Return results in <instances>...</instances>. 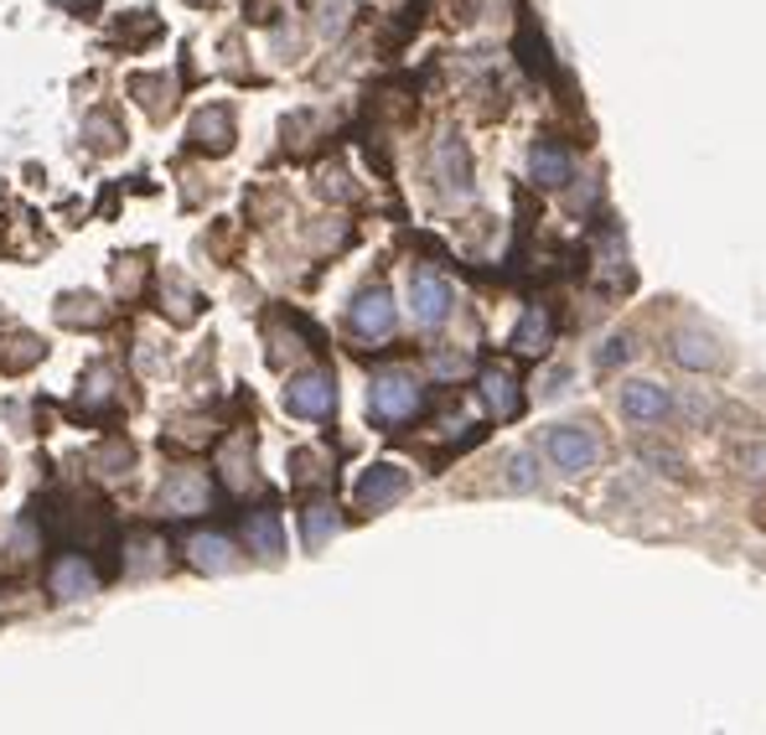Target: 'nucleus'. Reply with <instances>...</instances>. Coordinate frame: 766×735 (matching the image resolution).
Listing matches in <instances>:
<instances>
[{
	"label": "nucleus",
	"instance_id": "obj_13",
	"mask_svg": "<svg viewBox=\"0 0 766 735\" xmlns=\"http://www.w3.org/2000/svg\"><path fill=\"white\" fill-rule=\"evenodd\" d=\"M52 590H58V596H89L93 590V570L89 565H83V559H62L58 570H52Z\"/></svg>",
	"mask_w": 766,
	"mask_h": 735
},
{
	"label": "nucleus",
	"instance_id": "obj_6",
	"mask_svg": "<svg viewBox=\"0 0 766 735\" xmlns=\"http://www.w3.org/2000/svg\"><path fill=\"white\" fill-rule=\"evenodd\" d=\"M621 415L631 425H653V420H668L674 415V399L663 384H627L621 389Z\"/></svg>",
	"mask_w": 766,
	"mask_h": 735
},
{
	"label": "nucleus",
	"instance_id": "obj_24",
	"mask_svg": "<svg viewBox=\"0 0 766 735\" xmlns=\"http://www.w3.org/2000/svg\"><path fill=\"white\" fill-rule=\"evenodd\" d=\"M342 11H347V0H327V16H321V31H337V27H342Z\"/></svg>",
	"mask_w": 766,
	"mask_h": 735
},
{
	"label": "nucleus",
	"instance_id": "obj_2",
	"mask_svg": "<svg viewBox=\"0 0 766 735\" xmlns=\"http://www.w3.org/2000/svg\"><path fill=\"white\" fill-rule=\"evenodd\" d=\"M368 405H374V420L384 425H405L415 409H420V389L409 374H378L374 389H368Z\"/></svg>",
	"mask_w": 766,
	"mask_h": 735
},
{
	"label": "nucleus",
	"instance_id": "obj_16",
	"mask_svg": "<svg viewBox=\"0 0 766 735\" xmlns=\"http://www.w3.org/2000/svg\"><path fill=\"white\" fill-rule=\"evenodd\" d=\"M58 321H68V327H78V321H83V327H99V321H105V306L93 296H62Z\"/></svg>",
	"mask_w": 766,
	"mask_h": 735
},
{
	"label": "nucleus",
	"instance_id": "obj_9",
	"mask_svg": "<svg viewBox=\"0 0 766 735\" xmlns=\"http://www.w3.org/2000/svg\"><path fill=\"white\" fill-rule=\"evenodd\" d=\"M208 503V477L202 471H171L161 487V508L166 513H202Z\"/></svg>",
	"mask_w": 766,
	"mask_h": 735
},
{
	"label": "nucleus",
	"instance_id": "obj_22",
	"mask_svg": "<svg viewBox=\"0 0 766 735\" xmlns=\"http://www.w3.org/2000/svg\"><path fill=\"white\" fill-rule=\"evenodd\" d=\"M166 286H171V321H192V290L181 280H166Z\"/></svg>",
	"mask_w": 766,
	"mask_h": 735
},
{
	"label": "nucleus",
	"instance_id": "obj_18",
	"mask_svg": "<svg viewBox=\"0 0 766 735\" xmlns=\"http://www.w3.org/2000/svg\"><path fill=\"white\" fill-rule=\"evenodd\" d=\"M331 534H337V508H327V503L306 508V544H311V549H321Z\"/></svg>",
	"mask_w": 766,
	"mask_h": 735
},
{
	"label": "nucleus",
	"instance_id": "obj_12",
	"mask_svg": "<svg viewBox=\"0 0 766 735\" xmlns=\"http://www.w3.org/2000/svg\"><path fill=\"white\" fill-rule=\"evenodd\" d=\"M481 399H487V409H493L497 420H508L513 409H518V394H513V378L503 374V368H487V374H481Z\"/></svg>",
	"mask_w": 766,
	"mask_h": 735
},
{
	"label": "nucleus",
	"instance_id": "obj_5",
	"mask_svg": "<svg viewBox=\"0 0 766 735\" xmlns=\"http://www.w3.org/2000/svg\"><path fill=\"white\" fill-rule=\"evenodd\" d=\"M409 306H415V321H420V327H440V321L451 316V286H446L436 270H420L409 280Z\"/></svg>",
	"mask_w": 766,
	"mask_h": 735
},
{
	"label": "nucleus",
	"instance_id": "obj_23",
	"mask_svg": "<svg viewBox=\"0 0 766 735\" xmlns=\"http://www.w3.org/2000/svg\"><path fill=\"white\" fill-rule=\"evenodd\" d=\"M631 358V342L627 337H611V342H606V352H596V362H601V368H616V362H627Z\"/></svg>",
	"mask_w": 766,
	"mask_h": 735
},
{
	"label": "nucleus",
	"instance_id": "obj_17",
	"mask_svg": "<svg viewBox=\"0 0 766 735\" xmlns=\"http://www.w3.org/2000/svg\"><path fill=\"white\" fill-rule=\"evenodd\" d=\"M6 347H11V352L0 358V368H6V374H21V368H31V362L42 358V342H37V337H27V331H16Z\"/></svg>",
	"mask_w": 766,
	"mask_h": 735
},
{
	"label": "nucleus",
	"instance_id": "obj_25",
	"mask_svg": "<svg viewBox=\"0 0 766 735\" xmlns=\"http://www.w3.org/2000/svg\"><path fill=\"white\" fill-rule=\"evenodd\" d=\"M89 130H93V136H99V140H93V146H99V150H115V125H109V120H93Z\"/></svg>",
	"mask_w": 766,
	"mask_h": 735
},
{
	"label": "nucleus",
	"instance_id": "obj_21",
	"mask_svg": "<svg viewBox=\"0 0 766 735\" xmlns=\"http://www.w3.org/2000/svg\"><path fill=\"white\" fill-rule=\"evenodd\" d=\"M508 487L513 493H534V487H539V477H534V456H513L508 461Z\"/></svg>",
	"mask_w": 766,
	"mask_h": 735
},
{
	"label": "nucleus",
	"instance_id": "obj_4",
	"mask_svg": "<svg viewBox=\"0 0 766 735\" xmlns=\"http://www.w3.org/2000/svg\"><path fill=\"white\" fill-rule=\"evenodd\" d=\"M347 321H352V331L358 337H389L394 331V296L384 286H368L358 300H352V311H347Z\"/></svg>",
	"mask_w": 766,
	"mask_h": 735
},
{
	"label": "nucleus",
	"instance_id": "obj_7",
	"mask_svg": "<svg viewBox=\"0 0 766 735\" xmlns=\"http://www.w3.org/2000/svg\"><path fill=\"white\" fill-rule=\"evenodd\" d=\"M405 493H409V471H399V466H374V471L358 481V508L378 513V508H389V503H399Z\"/></svg>",
	"mask_w": 766,
	"mask_h": 735
},
{
	"label": "nucleus",
	"instance_id": "obj_10",
	"mask_svg": "<svg viewBox=\"0 0 766 735\" xmlns=\"http://www.w3.org/2000/svg\"><path fill=\"white\" fill-rule=\"evenodd\" d=\"M192 140L202 150H212V156H223V150L233 146V115H228V105L202 109V115H197V125H192Z\"/></svg>",
	"mask_w": 766,
	"mask_h": 735
},
{
	"label": "nucleus",
	"instance_id": "obj_1",
	"mask_svg": "<svg viewBox=\"0 0 766 735\" xmlns=\"http://www.w3.org/2000/svg\"><path fill=\"white\" fill-rule=\"evenodd\" d=\"M544 450H549V461L565 471V477H580L590 466L601 461V440L590 436L586 425H555L549 436H544Z\"/></svg>",
	"mask_w": 766,
	"mask_h": 735
},
{
	"label": "nucleus",
	"instance_id": "obj_15",
	"mask_svg": "<svg viewBox=\"0 0 766 735\" xmlns=\"http://www.w3.org/2000/svg\"><path fill=\"white\" fill-rule=\"evenodd\" d=\"M249 544H255L259 559L280 555V524H275V513H255V518H249Z\"/></svg>",
	"mask_w": 766,
	"mask_h": 735
},
{
	"label": "nucleus",
	"instance_id": "obj_14",
	"mask_svg": "<svg viewBox=\"0 0 766 735\" xmlns=\"http://www.w3.org/2000/svg\"><path fill=\"white\" fill-rule=\"evenodd\" d=\"M513 347H518V352H528V358H539L544 347H549V316H544V311H528L524 321H518V331H513Z\"/></svg>",
	"mask_w": 766,
	"mask_h": 735
},
{
	"label": "nucleus",
	"instance_id": "obj_20",
	"mask_svg": "<svg viewBox=\"0 0 766 735\" xmlns=\"http://www.w3.org/2000/svg\"><path fill=\"white\" fill-rule=\"evenodd\" d=\"M440 166H446V177H451V187H466V150H461V140L456 136H446V146H440Z\"/></svg>",
	"mask_w": 766,
	"mask_h": 735
},
{
	"label": "nucleus",
	"instance_id": "obj_11",
	"mask_svg": "<svg viewBox=\"0 0 766 735\" xmlns=\"http://www.w3.org/2000/svg\"><path fill=\"white\" fill-rule=\"evenodd\" d=\"M528 171H534L539 187H565L570 181V150H559L555 140H539L534 156H528Z\"/></svg>",
	"mask_w": 766,
	"mask_h": 735
},
{
	"label": "nucleus",
	"instance_id": "obj_19",
	"mask_svg": "<svg viewBox=\"0 0 766 735\" xmlns=\"http://www.w3.org/2000/svg\"><path fill=\"white\" fill-rule=\"evenodd\" d=\"M192 555H197L202 570H228V565H233V555H228L223 539H192Z\"/></svg>",
	"mask_w": 766,
	"mask_h": 735
},
{
	"label": "nucleus",
	"instance_id": "obj_8",
	"mask_svg": "<svg viewBox=\"0 0 766 735\" xmlns=\"http://www.w3.org/2000/svg\"><path fill=\"white\" fill-rule=\"evenodd\" d=\"M674 358L684 362V368H699V374H715L725 362V352H720V342L709 337V331H699V327H684V331H674Z\"/></svg>",
	"mask_w": 766,
	"mask_h": 735
},
{
	"label": "nucleus",
	"instance_id": "obj_3",
	"mask_svg": "<svg viewBox=\"0 0 766 735\" xmlns=\"http://www.w3.org/2000/svg\"><path fill=\"white\" fill-rule=\"evenodd\" d=\"M331 405H337L331 374H301L286 389V409H290V415H301V420H327Z\"/></svg>",
	"mask_w": 766,
	"mask_h": 735
}]
</instances>
